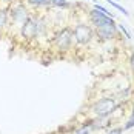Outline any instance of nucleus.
Masks as SVG:
<instances>
[{"label":"nucleus","mask_w":134,"mask_h":134,"mask_svg":"<svg viewBox=\"0 0 134 134\" xmlns=\"http://www.w3.org/2000/svg\"><path fill=\"white\" fill-rule=\"evenodd\" d=\"M93 125L91 123H88V125H83L82 128H79V130H76V133L74 134H91V131H93Z\"/></svg>","instance_id":"9d476101"},{"label":"nucleus","mask_w":134,"mask_h":134,"mask_svg":"<svg viewBox=\"0 0 134 134\" xmlns=\"http://www.w3.org/2000/svg\"><path fill=\"white\" fill-rule=\"evenodd\" d=\"M28 5H31L34 8H42V6L51 5V0H28Z\"/></svg>","instance_id":"1a4fd4ad"},{"label":"nucleus","mask_w":134,"mask_h":134,"mask_svg":"<svg viewBox=\"0 0 134 134\" xmlns=\"http://www.w3.org/2000/svg\"><path fill=\"white\" fill-rule=\"evenodd\" d=\"M108 3H109V5H111V6H113V8H116V9H119V11H122V13L125 14V15H126V17H128V15H130V13H128V11H126V9H125V8H123V6H122V5H119V3H117V2H114V0H108Z\"/></svg>","instance_id":"9b49d317"},{"label":"nucleus","mask_w":134,"mask_h":134,"mask_svg":"<svg viewBox=\"0 0 134 134\" xmlns=\"http://www.w3.org/2000/svg\"><path fill=\"white\" fill-rule=\"evenodd\" d=\"M130 62H131V66H133V69H134V54L131 55V59H130Z\"/></svg>","instance_id":"f3484780"},{"label":"nucleus","mask_w":134,"mask_h":134,"mask_svg":"<svg viewBox=\"0 0 134 134\" xmlns=\"http://www.w3.org/2000/svg\"><path fill=\"white\" fill-rule=\"evenodd\" d=\"M8 22H9V14H8V11L6 9H0V31L3 28H6Z\"/></svg>","instance_id":"6e6552de"},{"label":"nucleus","mask_w":134,"mask_h":134,"mask_svg":"<svg viewBox=\"0 0 134 134\" xmlns=\"http://www.w3.org/2000/svg\"><path fill=\"white\" fill-rule=\"evenodd\" d=\"M51 5L53 6H59V8H69L71 6L66 0H51Z\"/></svg>","instance_id":"f8f14e48"},{"label":"nucleus","mask_w":134,"mask_h":134,"mask_svg":"<svg viewBox=\"0 0 134 134\" xmlns=\"http://www.w3.org/2000/svg\"><path fill=\"white\" fill-rule=\"evenodd\" d=\"M114 2H116V0H114Z\"/></svg>","instance_id":"a211bd4d"},{"label":"nucleus","mask_w":134,"mask_h":134,"mask_svg":"<svg viewBox=\"0 0 134 134\" xmlns=\"http://www.w3.org/2000/svg\"><path fill=\"white\" fill-rule=\"evenodd\" d=\"M123 133V128H114V130H111L108 134H122Z\"/></svg>","instance_id":"dca6fc26"},{"label":"nucleus","mask_w":134,"mask_h":134,"mask_svg":"<svg viewBox=\"0 0 134 134\" xmlns=\"http://www.w3.org/2000/svg\"><path fill=\"white\" fill-rule=\"evenodd\" d=\"M93 37H94L93 28L90 25H86V23H77L72 29V39L79 45H88L93 40Z\"/></svg>","instance_id":"f03ea898"},{"label":"nucleus","mask_w":134,"mask_h":134,"mask_svg":"<svg viewBox=\"0 0 134 134\" xmlns=\"http://www.w3.org/2000/svg\"><path fill=\"white\" fill-rule=\"evenodd\" d=\"M117 28H119V29H120L122 32L125 34V37H126V39H131V32H130V31H128V29L125 28V25H122V23H119V25H117Z\"/></svg>","instance_id":"4468645a"},{"label":"nucleus","mask_w":134,"mask_h":134,"mask_svg":"<svg viewBox=\"0 0 134 134\" xmlns=\"http://www.w3.org/2000/svg\"><path fill=\"white\" fill-rule=\"evenodd\" d=\"M22 36L26 39H36L39 37L42 32L45 31V22L42 19H36L34 15H29L26 22L23 23V26L20 28Z\"/></svg>","instance_id":"f257e3e1"},{"label":"nucleus","mask_w":134,"mask_h":134,"mask_svg":"<svg viewBox=\"0 0 134 134\" xmlns=\"http://www.w3.org/2000/svg\"><path fill=\"white\" fill-rule=\"evenodd\" d=\"M114 109H116V100L109 97L100 99L99 102H96L93 105V113L97 117H108Z\"/></svg>","instance_id":"20e7f679"},{"label":"nucleus","mask_w":134,"mask_h":134,"mask_svg":"<svg viewBox=\"0 0 134 134\" xmlns=\"http://www.w3.org/2000/svg\"><path fill=\"white\" fill-rule=\"evenodd\" d=\"M94 9H97V11H100V13H103L105 15H108V17H111V19H114V14H113V13H109V11H108L107 8H105V6H102V5H96V6H94Z\"/></svg>","instance_id":"ddd939ff"},{"label":"nucleus","mask_w":134,"mask_h":134,"mask_svg":"<svg viewBox=\"0 0 134 134\" xmlns=\"http://www.w3.org/2000/svg\"><path fill=\"white\" fill-rule=\"evenodd\" d=\"M9 19L13 20V23L15 26L22 28L23 26V23L26 22L28 19H29V13H28V8L25 5H22V3H17V5H14L13 8L9 9Z\"/></svg>","instance_id":"39448f33"},{"label":"nucleus","mask_w":134,"mask_h":134,"mask_svg":"<svg viewBox=\"0 0 134 134\" xmlns=\"http://www.w3.org/2000/svg\"><path fill=\"white\" fill-rule=\"evenodd\" d=\"M72 42H74V39H72V29H71V28H63V29H60L53 39V43L55 45V48H57L59 51H68V49L71 48Z\"/></svg>","instance_id":"7ed1b4c3"},{"label":"nucleus","mask_w":134,"mask_h":134,"mask_svg":"<svg viewBox=\"0 0 134 134\" xmlns=\"http://www.w3.org/2000/svg\"><path fill=\"white\" fill-rule=\"evenodd\" d=\"M96 34L99 37H102L103 40H111L117 34V25H114V22H113V23H105L102 26H97L96 28Z\"/></svg>","instance_id":"423d86ee"},{"label":"nucleus","mask_w":134,"mask_h":134,"mask_svg":"<svg viewBox=\"0 0 134 134\" xmlns=\"http://www.w3.org/2000/svg\"><path fill=\"white\" fill-rule=\"evenodd\" d=\"M90 19H91V22H93V25L96 28L102 26V25H105V23H113V19H111V17L105 15L103 13H99L97 9H91V11H90Z\"/></svg>","instance_id":"0eeeda50"},{"label":"nucleus","mask_w":134,"mask_h":134,"mask_svg":"<svg viewBox=\"0 0 134 134\" xmlns=\"http://www.w3.org/2000/svg\"><path fill=\"white\" fill-rule=\"evenodd\" d=\"M133 126H134V108H133V114H131L130 120L126 122V125H125V130H130V128H133Z\"/></svg>","instance_id":"2eb2a0df"}]
</instances>
